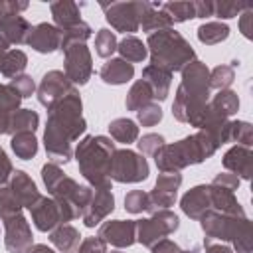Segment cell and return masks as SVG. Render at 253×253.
Here are the masks:
<instances>
[{"mask_svg":"<svg viewBox=\"0 0 253 253\" xmlns=\"http://www.w3.org/2000/svg\"><path fill=\"white\" fill-rule=\"evenodd\" d=\"M28 8V2H6V0H0V20L8 14H20L22 10Z\"/></svg>","mask_w":253,"mask_h":253,"instance_id":"db71d44e","label":"cell"},{"mask_svg":"<svg viewBox=\"0 0 253 253\" xmlns=\"http://www.w3.org/2000/svg\"><path fill=\"white\" fill-rule=\"evenodd\" d=\"M32 26L30 22L20 14H8L0 20V45L10 47L18 43H26V38L30 34Z\"/></svg>","mask_w":253,"mask_h":253,"instance_id":"d6986e66","label":"cell"},{"mask_svg":"<svg viewBox=\"0 0 253 253\" xmlns=\"http://www.w3.org/2000/svg\"><path fill=\"white\" fill-rule=\"evenodd\" d=\"M91 38V26L87 22H79L77 26L69 28V30H63L61 32V42H59V49L65 51L69 45L73 43H85L87 40Z\"/></svg>","mask_w":253,"mask_h":253,"instance_id":"f35d334b","label":"cell"},{"mask_svg":"<svg viewBox=\"0 0 253 253\" xmlns=\"http://www.w3.org/2000/svg\"><path fill=\"white\" fill-rule=\"evenodd\" d=\"M217 148L219 146L204 130H198L196 134H190L174 144H164L154 154V162L160 172H180L190 164L208 160Z\"/></svg>","mask_w":253,"mask_h":253,"instance_id":"3957f363","label":"cell"},{"mask_svg":"<svg viewBox=\"0 0 253 253\" xmlns=\"http://www.w3.org/2000/svg\"><path fill=\"white\" fill-rule=\"evenodd\" d=\"M229 142H239V146L251 148L253 144V128L247 121H231L229 125Z\"/></svg>","mask_w":253,"mask_h":253,"instance_id":"ab89813d","label":"cell"},{"mask_svg":"<svg viewBox=\"0 0 253 253\" xmlns=\"http://www.w3.org/2000/svg\"><path fill=\"white\" fill-rule=\"evenodd\" d=\"M239 28H241L245 38H253V10H251V6L247 10H243V14L239 18Z\"/></svg>","mask_w":253,"mask_h":253,"instance_id":"f5cc1de1","label":"cell"},{"mask_svg":"<svg viewBox=\"0 0 253 253\" xmlns=\"http://www.w3.org/2000/svg\"><path fill=\"white\" fill-rule=\"evenodd\" d=\"M71 91H75V87L71 85V81L65 77L63 71L59 69H51L47 71L40 85H38V101L49 111L51 107H55L63 97H67Z\"/></svg>","mask_w":253,"mask_h":253,"instance_id":"7c38bea8","label":"cell"},{"mask_svg":"<svg viewBox=\"0 0 253 253\" xmlns=\"http://www.w3.org/2000/svg\"><path fill=\"white\" fill-rule=\"evenodd\" d=\"M134 75V67L132 63L117 57V59H109L101 71H99V77L107 83V85H123L126 81H130Z\"/></svg>","mask_w":253,"mask_h":253,"instance_id":"cb8c5ba5","label":"cell"},{"mask_svg":"<svg viewBox=\"0 0 253 253\" xmlns=\"http://www.w3.org/2000/svg\"><path fill=\"white\" fill-rule=\"evenodd\" d=\"M152 101H154V97H152V91H150L148 83H146V81H142V79H138V81L130 87V91H128V95H126V101H125V105H126V109H128V111H140L142 107L150 105Z\"/></svg>","mask_w":253,"mask_h":253,"instance_id":"836d02e7","label":"cell"},{"mask_svg":"<svg viewBox=\"0 0 253 253\" xmlns=\"http://www.w3.org/2000/svg\"><path fill=\"white\" fill-rule=\"evenodd\" d=\"M249 6L247 4H241V2H227V0H221V2H213V16H217L219 20H227V18H235L239 12L247 10Z\"/></svg>","mask_w":253,"mask_h":253,"instance_id":"f6af8a7d","label":"cell"},{"mask_svg":"<svg viewBox=\"0 0 253 253\" xmlns=\"http://www.w3.org/2000/svg\"><path fill=\"white\" fill-rule=\"evenodd\" d=\"M14 174V168H12V162L10 158L6 156V152L0 148V186L6 184Z\"/></svg>","mask_w":253,"mask_h":253,"instance_id":"816d5d0a","label":"cell"},{"mask_svg":"<svg viewBox=\"0 0 253 253\" xmlns=\"http://www.w3.org/2000/svg\"><path fill=\"white\" fill-rule=\"evenodd\" d=\"M146 2H111V4H101L105 10L107 22L117 30L125 34H132L140 28V18L144 12Z\"/></svg>","mask_w":253,"mask_h":253,"instance_id":"30bf717a","label":"cell"},{"mask_svg":"<svg viewBox=\"0 0 253 253\" xmlns=\"http://www.w3.org/2000/svg\"><path fill=\"white\" fill-rule=\"evenodd\" d=\"M125 210L128 213H142V211H148L150 213V198H148V192H142V190H132L125 196Z\"/></svg>","mask_w":253,"mask_h":253,"instance_id":"7bdbcfd3","label":"cell"},{"mask_svg":"<svg viewBox=\"0 0 253 253\" xmlns=\"http://www.w3.org/2000/svg\"><path fill=\"white\" fill-rule=\"evenodd\" d=\"M4 221V247L8 253H26L32 247V229L22 211L8 215Z\"/></svg>","mask_w":253,"mask_h":253,"instance_id":"4fadbf2b","label":"cell"},{"mask_svg":"<svg viewBox=\"0 0 253 253\" xmlns=\"http://www.w3.org/2000/svg\"><path fill=\"white\" fill-rule=\"evenodd\" d=\"M12 150L16 152L18 158L22 160H30L38 154V138L34 136V132H16L12 134Z\"/></svg>","mask_w":253,"mask_h":253,"instance_id":"8d00e7d4","label":"cell"},{"mask_svg":"<svg viewBox=\"0 0 253 253\" xmlns=\"http://www.w3.org/2000/svg\"><path fill=\"white\" fill-rule=\"evenodd\" d=\"M117 150V144L109 136H85L79 140L75 148V158L81 176L93 186H111L109 180V166L111 156Z\"/></svg>","mask_w":253,"mask_h":253,"instance_id":"5b68a950","label":"cell"},{"mask_svg":"<svg viewBox=\"0 0 253 253\" xmlns=\"http://www.w3.org/2000/svg\"><path fill=\"white\" fill-rule=\"evenodd\" d=\"M20 103L22 97L10 85H0V134H8L10 117L14 111H18Z\"/></svg>","mask_w":253,"mask_h":253,"instance_id":"f546056e","label":"cell"},{"mask_svg":"<svg viewBox=\"0 0 253 253\" xmlns=\"http://www.w3.org/2000/svg\"><path fill=\"white\" fill-rule=\"evenodd\" d=\"M8 188L12 190V194L16 196V200L20 202V206L22 208H32L38 200H40V190H38V186L34 184V180L24 172V170H16L14 174H12V178H10V184H8Z\"/></svg>","mask_w":253,"mask_h":253,"instance_id":"7402d4cb","label":"cell"},{"mask_svg":"<svg viewBox=\"0 0 253 253\" xmlns=\"http://www.w3.org/2000/svg\"><path fill=\"white\" fill-rule=\"evenodd\" d=\"M83 103L77 91H71L55 107L47 111V125L43 132L45 154L53 164H65L73 156V142L85 132Z\"/></svg>","mask_w":253,"mask_h":253,"instance_id":"6da1fadb","label":"cell"},{"mask_svg":"<svg viewBox=\"0 0 253 253\" xmlns=\"http://www.w3.org/2000/svg\"><path fill=\"white\" fill-rule=\"evenodd\" d=\"M142 81L148 83L154 101H164L168 97V91H170L172 73H168L160 67H154V65H146L142 69Z\"/></svg>","mask_w":253,"mask_h":253,"instance_id":"d4e9b609","label":"cell"},{"mask_svg":"<svg viewBox=\"0 0 253 253\" xmlns=\"http://www.w3.org/2000/svg\"><path fill=\"white\" fill-rule=\"evenodd\" d=\"M18 211H22V206L16 200V196L12 194V190L8 186H0V217L4 219Z\"/></svg>","mask_w":253,"mask_h":253,"instance_id":"ee69618b","label":"cell"},{"mask_svg":"<svg viewBox=\"0 0 253 253\" xmlns=\"http://www.w3.org/2000/svg\"><path fill=\"white\" fill-rule=\"evenodd\" d=\"M49 8H51V16H53L55 28H59L61 32L69 30V28H73V26H77L81 22V18H79L81 16L79 4H75V2L59 0V2H51Z\"/></svg>","mask_w":253,"mask_h":253,"instance_id":"484cf974","label":"cell"},{"mask_svg":"<svg viewBox=\"0 0 253 253\" xmlns=\"http://www.w3.org/2000/svg\"><path fill=\"white\" fill-rule=\"evenodd\" d=\"M235 79V71L231 65H217L210 71V89L223 91L227 89Z\"/></svg>","mask_w":253,"mask_h":253,"instance_id":"b9f144b4","label":"cell"},{"mask_svg":"<svg viewBox=\"0 0 253 253\" xmlns=\"http://www.w3.org/2000/svg\"><path fill=\"white\" fill-rule=\"evenodd\" d=\"M6 51H8V49L0 45V65H2V59H4V53H6Z\"/></svg>","mask_w":253,"mask_h":253,"instance_id":"91938a15","label":"cell"},{"mask_svg":"<svg viewBox=\"0 0 253 253\" xmlns=\"http://www.w3.org/2000/svg\"><path fill=\"white\" fill-rule=\"evenodd\" d=\"M22 99H26V97H32L34 95V91H36V83H34V79L30 77V75H18V77H14L10 83H8Z\"/></svg>","mask_w":253,"mask_h":253,"instance_id":"c3c4849f","label":"cell"},{"mask_svg":"<svg viewBox=\"0 0 253 253\" xmlns=\"http://www.w3.org/2000/svg\"><path fill=\"white\" fill-rule=\"evenodd\" d=\"M182 184V174L180 172H160L154 184V190L148 192L150 198V213L158 210H168L176 202L178 188Z\"/></svg>","mask_w":253,"mask_h":253,"instance_id":"5bb4252c","label":"cell"},{"mask_svg":"<svg viewBox=\"0 0 253 253\" xmlns=\"http://www.w3.org/2000/svg\"><path fill=\"white\" fill-rule=\"evenodd\" d=\"M196 8V18H210L213 16V2L206 0V2H194Z\"/></svg>","mask_w":253,"mask_h":253,"instance_id":"6f0895ef","label":"cell"},{"mask_svg":"<svg viewBox=\"0 0 253 253\" xmlns=\"http://www.w3.org/2000/svg\"><path fill=\"white\" fill-rule=\"evenodd\" d=\"M115 210V196L111 192V186H99L93 188V196L89 206L85 208L81 219L87 227H95L99 225L111 211Z\"/></svg>","mask_w":253,"mask_h":253,"instance_id":"e0dca14e","label":"cell"},{"mask_svg":"<svg viewBox=\"0 0 253 253\" xmlns=\"http://www.w3.org/2000/svg\"><path fill=\"white\" fill-rule=\"evenodd\" d=\"M229 38V28L227 24L221 22H206L198 28V40L206 45H215L221 43L223 40Z\"/></svg>","mask_w":253,"mask_h":253,"instance_id":"e575fe53","label":"cell"},{"mask_svg":"<svg viewBox=\"0 0 253 253\" xmlns=\"http://www.w3.org/2000/svg\"><path fill=\"white\" fill-rule=\"evenodd\" d=\"M117 51L121 53V59L128 61V63H138L146 59V45L142 43V40L134 38V36H126L117 43Z\"/></svg>","mask_w":253,"mask_h":253,"instance_id":"1f68e13d","label":"cell"},{"mask_svg":"<svg viewBox=\"0 0 253 253\" xmlns=\"http://www.w3.org/2000/svg\"><path fill=\"white\" fill-rule=\"evenodd\" d=\"M26 65H28V55L22 49H8L4 53V59H2V65H0V73L4 77H12L14 79V77L22 75Z\"/></svg>","mask_w":253,"mask_h":253,"instance_id":"d590c367","label":"cell"},{"mask_svg":"<svg viewBox=\"0 0 253 253\" xmlns=\"http://www.w3.org/2000/svg\"><path fill=\"white\" fill-rule=\"evenodd\" d=\"M150 253H182V249L178 247V243H174L170 239H160L158 243H154L150 247Z\"/></svg>","mask_w":253,"mask_h":253,"instance_id":"11a10c76","label":"cell"},{"mask_svg":"<svg viewBox=\"0 0 253 253\" xmlns=\"http://www.w3.org/2000/svg\"><path fill=\"white\" fill-rule=\"evenodd\" d=\"M180 225V219L170 210H158L150 213L148 219L136 221V241L144 247H152L160 239H166V235L174 233Z\"/></svg>","mask_w":253,"mask_h":253,"instance_id":"9c48e42d","label":"cell"},{"mask_svg":"<svg viewBox=\"0 0 253 253\" xmlns=\"http://www.w3.org/2000/svg\"><path fill=\"white\" fill-rule=\"evenodd\" d=\"M111 253H123V251H111Z\"/></svg>","mask_w":253,"mask_h":253,"instance_id":"6125c7cd","label":"cell"},{"mask_svg":"<svg viewBox=\"0 0 253 253\" xmlns=\"http://www.w3.org/2000/svg\"><path fill=\"white\" fill-rule=\"evenodd\" d=\"M182 253H200V249L198 247H192L190 251H182Z\"/></svg>","mask_w":253,"mask_h":253,"instance_id":"94428289","label":"cell"},{"mask_svg":"<svg viewBox=\"0 0 253 253\" xmlns=\"http://www.w3.org/2000/svg\"><path fill=\"white\" fill-rule=\"evenodd\" d=\"M202 229L208 239L225 243L231 241L237 253H251V221L249 217H235L208 210L202 217Z\"/></svg>","mask_w":253,"mask_h":253,"instance_id":"52a82bcc","label":"cell"},{"mask_svg":"<svg viewBox=\"0 0 253 253\" xmlns=\"http://www.w3.org/2000/svg\"><path fill=\"white\" fill-rule=\"evenodd\" d=\"M180 206H182V211L188 217L200 219L208 210H211V204H210V184H200V186H194L192 190H188L182 196Z\"/></svg>","mask_w":253,"mask_h":253,"instance_id":"44dd1931","label":"cell"},{"mask_svg":"<svg viewBox=\"0 0 253 253\" xmlns=\"http://www.w3.org/2000/svg\"><path fill=\"white\" fill-rule=\"evenodd\" d=\"M32 213V221L36 225V229L40 231H51L61 223H67V215L61 210V206L49 196H40V200L30 208Z\"/></svg>","mask_w":253,"mask_h":253,"instance_id":"9a60e30c","label":"cell"},{"mask_svg":"<svg viewBox=\"0 0 253 253\" xmlns=\"http://www.w3.org/2000/svg\"><path fill=\"white\" fill-rule=\"evenodd\" d=\"M204 249H206V253H233L229 245L213 241V239H208V237L204 239Z\"/></svg>","mask_w":253,"mask_h":253,"instance_id":"9f6ffc18","label":"cell"},{"mask_svg":"<svg viewBox=\"0 0 253 253\" xmlns=\"http://www.w3.org/2000/svg\"><path fill=\"white\" fill-rule=\"evenodd\" d=\"M146 45L150 51V65L160 67L168 73L182 71L196 57L186 38L172 28L150 34Z\"/></svg>","mask_w":253,"mask_h":253,"instance_id":"8992f818","label":"cell"},{"mask_svg":"<svg viewBox=\"0 0 253 253\" xmlns=\"http://www.w3.org/2000/svg\"><path fill=\"white\" fill-rule=\"evenodd\" d=\"M26 253H55L53 249H49L47 245H42V243H38V245H32V247H28V251Z\"/></svg>","mask_w":253,"mask_h":253,"instance_id":"680465c9","label":"cell"},{"mask_svg":"<svg viewBox=\"0 0 253 253\" xmlns=\"http://www.w3.org/2000/svg\"><path fill=\"white\" fill-rule=\"evenodd\" d=\"M40 125V117L36 111L32 109H18L12 113L10 117V125H8V134H16V132H34Z\"/></svg>","mask_w":253,"mask_h":253,"instance_id":"4dcf8cb0","label":"cell"},{"mask_svg":"<svg viewBox=\"0 0 253 253\" xmlns=\"http://www.w3.org/2000/svg\"><path fill=\"white\" fill-rule=\"evenodd\" d=\"M65 77L71 85H85L93 73V59L85 43H73L65 51Z\"/></svg>","mask_w":253,"mask_h":253,"instance_id":"8fae6325","label":"cell"},{"mask_svg":"<svg viewBox=\"0 0 253 253\" xmlns=\"http://www.w3.org/2000/svg\"><path fill=\"white\" fill-rule=\"evenodd\" d=\"M210 204H211V210L217 211V213L245 217V210L237 202L235 194L227 188L217 186V184H210Z\"/></svg>","mask_w":253,"mask_h":253,"instance_id":"603a6c76","label":"cell"},{"mask_svg":"<svg viewBox=\"0 0 253 253\" xmlns=\"http://www.w3.org/2000/svg\"><path fill=\"white\" fill-rule=\"evenodd\" d=\"M239 182H241V180H239L235 174H231V172H223V174H217V176L213 178L211 184H217V186H221V188H227V190L235 192V190L239 188Z\"/></svg>","mask_w":253,"mask_h":253,"instance_id":"f907efd6","label":"cell"},{"mask_svg":"<svg viewBox=\"0 0 253 253\" xmlns=\"http://www.w3.org/2000/svg\"><path fill=\"white\" fill-rule=\"evenodd\" d=\"M140 26H142V32H148V36H150L154 32L172 28V20L166 16V12L160 10V2L158 4L156 2H146L142 18H140Z\"/></svg>","mask_w":253,"mask_h":253,"instance_id":"f1b7e54d","label":"cell"},{"mask_svg":"<svg viewBox=\"0 0 253 253\" xmlns=\"http://www.w3.org/2000/svg\"><path fill=\"white\" fill-rule=\"evenodd\" d=\"M148 162L142 154L128 150V148H117L111 156L109 166V180L121 182V184H136L148 178Z\"/></svg>","mask_w":253,"mask_h":253,"instance_id":"ba28073f","label":"cell"},{"mask_svg":"<svg viewBox=\"0 0 253 253\" xmlns=\"http://www.w3.org/2000/svg\"><path fill=\"white\" fill-rule=\"evenodd\" d=\"M42 180H43L49 196L61 206V210L65 211V215H67L69 221L83 215L85 208L91 202L93 188L79 186L73 178L65 176L63 170L57 164H53V162L43 164V168H42Z\"/></svg>","mask_w":253,"mask_h":253,"instance_id":"277c9868","label":"cell"},{"mask_svg":"<svg viewBox=\"0 0 253 253\" xmlns=\"http://www.w3.org/2000/svg\"><path fill=\"white\" fill-rule=\"evenodd\" d=\"M237 109H239V97L231 89L217 91V95H213V99L208 103V115L217 119H229L231 115L237 113Z\"/></svg>","mask_w":253,"mask_h":253,"instance_id":"4316f807","label":"cell"},{"mask_svg":"<svg viewBox=\"0 0 253 253\" xmlns=\"http://www.w3.org/2000/svg\"><path fill=\"white\" fill-rule=\"evenodd\" d=\"M59 42H61V30L47 22L34 26L26 38V43L40 53H51L59 49Z\"/></svg>","mask_w":253,"mask_h":253,"instance_id":"ac0fdd59","label":"cell"},{"mask_svg":"<svg viewBox=\"0 0 253 253\" xmlns=\"http://www.w3.org/2000/svg\"><path fill=\"white\" fill-rule=\"evenodd\" d=\"M97 237L105 245L113 247H130L136 241V219H111L101 223Z\"/></svg>","mask_w":253,"mask_h":253,"instance_id":"2e32d148","label":"cell"},{"mask_svg":"<svg viewBox=\"0 0 253 253\" xmlns=\"http://www.w3.org/2000/svg\"><path fill=\"white\" fill-rule=\"evenodd\" d=\"M136 144H138V150H140V154H142V156H144V154L154 156V154L164 146V136H162V134L148 132V134H144Z\"/></svg>","mask_w":253,"mask_h":253,"instance_id":"bcb514c9","label":"cell"},{"mask_svg":"<svg viewBox=\"0 0 253 253\" xmlns=\"http://www.w3.org/2000/svg\"><path fill=\"white\" fill-rule=\"evenodd\" d=\"M117 43L119 42H117L115 32H111L107 28L99 30L97 36H95V51H97L99 57H111L117 51Z\"/></svg>","mask_w":253,"mask_h":253,"instance_id":"60d3db41","label":"cell"},{"mask_svg":"<svg viewBox=\"0 0 253 253\" xmlns=\"http://www.w3.org/2000/svg\"><path fill=\"white\" fill-rule=\"evenodd\" d=\"M111 136L121 144H130L138 138V126L130 119H115L109 123Z\"/></svg>","mask_w":253,"mask_h":253,"instance_id":"d6a6232c","label":"cell"},{"mask_svg":"<svg viewBox=\"0 0 253 253\" xmlns=\"http://www.w3.org/2000/svg\"><path fill=\"white\" fill-rule=\"evenodd\" d=\"M136 117L142 126H154L156 123L162 121V109H160V105L150 103V105L142 107L140 111H136Z\"/></svg>","mask_w":253,"mask_h":253,"instance_id":"7dc6e473","label":"cell"},{"mask_svg":"<svg viewBox=\"0 0 253 253\" xmlns=\"http://www.w3.org/2000/svg\"><path fill=\"white\" fill-rule=\"evenodd\" d=\"M75 253H107V245L99 237H87L79 243Z\"/></svg>","mask_w":253,"mask_h":253,"instance_id":"681fc988","label":"cell"},{"mask_svg":"<svg viewBox=\"0 0 253 253\" xmlns=\"http://www.w3.org/2000/svg\"><path fill=\"white\" fill-rule=\"evenodd\" d=\"M221 162H223V168L229 170L231 174H235L239 180H251V174H253V168H251L253 152H251V148L235 144L223 154Z\"/></svg>","mask_w":253,"mask_h":253,"instance_id":"ffe728a7","label":"cell"},{"mask_svg":"<svg viewBox=\"0 0 253 253\" xmlns=\"http://www.w3.org/2000/svg\"><path fill=\"white\" fill-rule=\"evenodd\" d=\"M49 241L61 253H75L79 243H81V235H79V231L73 225L61 223V225H57L55 229L49 231Z\"/></svg>","mask_w":253,"mask_h":253,"instance_id":"83f0119b","label":"cell"},{"mask_svg":"<svg viewBox=\"0 0 253 253\" xmlns=\"http://www.w3.org/2000/svg\"><path fill=\"white\" fill-rule=\"evenodd\" d=\"M160 10L166 12V16L172 20V24L196 18L194 2H160Z\"/></svg>","mask_w":253,"mask_h":253,"instance_id":"74e56055","label":"cell"},{"mask_svg":"<svg viewBox=\"0 0 253 253\" xmlns=\"http://www.w3.org/2000/svg\"><path fill=\"white\" fill-rule=\"evenodd\" d=\"M210 103V69L206 63L194 59L182 69V83L176 89L172 115L180 123H190L202 128Z\"/></svg>","mask_w":253,"mask_h":253,"instance_id":"7a4b0ae2","label":"cell"}]
</instances>
